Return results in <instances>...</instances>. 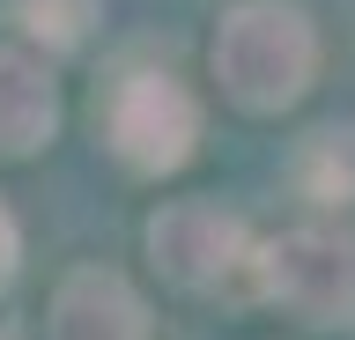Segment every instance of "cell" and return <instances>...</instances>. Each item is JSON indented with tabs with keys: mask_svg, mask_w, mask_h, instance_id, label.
I'll return each instance as SVG.
<instances>
[{
	"mask_svg": "<svg viewBox=\"0 0 355 340\" xmlns=\"http://www.w3.org/2000/svg\"><path fill=\"white\" fill-rule=\"evenodd\" d=\"M318 74V30L296 0H237L215 30V82L237 111H288Z\"/></svg>",
	"mask_w": 355,
	"mask_h": 340,
	"instance_id": "obj_1",
	"label": "cell"
},
{
	"mask_svg": "<svg viewBox=\"0 0 355 340\" xmlns=\"http://www.w3.org/2000/svg\"><path fill=\"white\" fill-rule=\"evenodd\" d=\"M148 251L163 281L193 296H237V289H259V244L252 229L215 200H171L148 215Z\"/></svg>",
	"mask_w": 355,
	"mask_h": 340,
	"instance_id": "obj_2",
	"label": "cell"
},
{
	"mask_svg": "<svg viewBox=\"0 0 355 340\" xmlns=\"http://www.w3.org/2000/svg\"><path fill=\"white\" fill-rule=\"evenodd\" d=\"M259 296H274L304 325H355V237L288 229L259 244Z\"/></svg>",
	"mask_w": 355,
	"mask_h": 340,
	"instance_id": "obj_3",
	"label": "cell"
},
{
	"mask_svg": "<svg viewBox=\"0 0 355 340\" xmlns=\"http://www.w3.org/2000/svg\"><path fill=\"white\" fill-rule=\"evenodd\" d=\"M104 134H111V148H119L126 170L163 178V170H178V163L193 156V141H200V104H193V89H185L178 74L141 67V74H126V82L111 89Z\"/></svg>",
	"mask_w": 355,
	"mask_h": 340,
	"instance_id": "obj_4",
	"label": "cell"
},
{
	"mask_svg": "<svg viewBox=\"0 0 355 340\" xmlns=\"http://www.w3.org/2000/svg\"><path fill=\"white\" fill-rule=\"evenodd\" d=\"M52 340H148V311L111 267H74L52 296Z\"/></svg>",
	"mask_w": 355,
	"mask_h": 340,
	"instance_id": "obj_5",
	"label": "cell"
},
{
	"mask_svg": "<svg viewBox=\"0 0 355 340\" xmlns=\"http://www.w3.org/2000/svg\"><path fill=\"white\" fill-rule=\"evenodd\" d=\"M60 126V82L44 52L0 45V156H37Z\"/></svg>",
	"mask_w": 355,
	"mask_h": 340,
	"instance_id": "obj_6",
	"label": "cell"
},
{
	"mask_svg": "<svg viewBox=\"0 0 355 340\" xmlns=\"http://www.w3.org/2000/svg\"><path fill=\"white\" fill-rule=\"evenodd\" d=\"M296 185L318 207H355V134H311L296 148Z\"/></svg>",
	"mask_w": 355,
	"mask_h": 340,
	"instance_id": "obj_7",
	"label": "cell"
},
{
	"mask_svg": "<svg viewBox=\"0 0 355 340\" xmlns=\"http://www.w3.org/2000/svg\"><path fill=\"white\" fill-rule=\"evenodd\" d=\"M96 15H104V0H8L15 37H30V45H44V52H74V45H89Z\"/></svg>",
	"mask_w": 355,
	"mask_h": 340,
	"instance_id": "obj_8",
	"label": "cell"
},
{
	"mask_svg": "<svg viewBox=\"0 0 355 340\" xmlns=\"http://www.w3.org/2000/svg\"><path fill=\"white\" fill-rule=\"evenodd\" d=\"M15 259H22V229H15V215L0 207V289L15 281Z\"/></svg>",
	"mask_w": 355,
	"mask_h": 340,
	"instance_id": "obj_9",
	"label": "cell"
},
{
	"mask_svg": "<svg viewBox=\"0 0 355 340\" xmlns=\"http://www.w3.org/2000/svg\"><path fill=\"white\" fill-rule=\"evenodd\" d=\"M0 340H8V333H0Z\"/></svg>",
	"mask_w": 355,
	"mask_h": 340,
	"instance_id": "obj_10",
	"label": "cell"
}]
</instances>
